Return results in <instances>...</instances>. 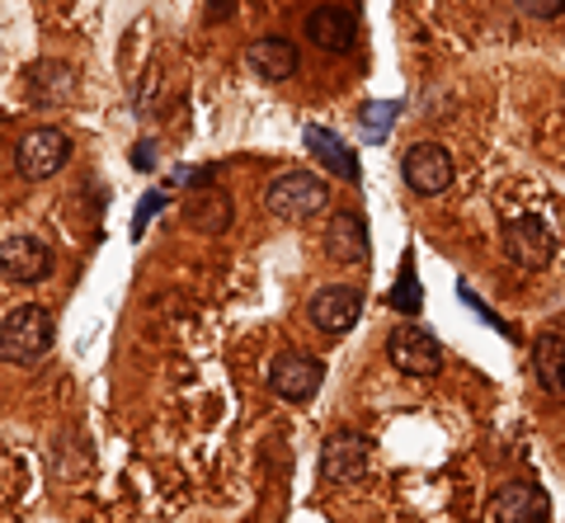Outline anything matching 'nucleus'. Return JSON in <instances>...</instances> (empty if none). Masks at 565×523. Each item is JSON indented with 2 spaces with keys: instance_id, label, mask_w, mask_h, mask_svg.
Segmentation results:
<instances>
[{
  "instance_id": "393cba45",
  "label": "nucleus",
  "mask_w": 565,
  "mask_h": 523,
  "mask_svg": "<svg viewBox=\"0 0 565 523\" xmlns=\"http://www.w3.org/2000/svg\"><path fill=\"white\" fill-rule=\"evenodd\" d=\"M132 170H156V142H137L132 147Z\"/></svg>"
},
{
  "instance_id": "5701e85b",
  "label": "nucleus",
  "mask_w": 565,
  "mask_h": 523,
  "mask_svg": "<svg viewBox=\"0 0 565 523\" xmlns=\"http://www.w3.org/2000/svg\"><path fill=\"white\" fill-rule=\"evenodd\" d=\"M457 298H462V302H467V307H471V311H476V317H481L486 325H494V330H504V335H509V321H504V317H494V311H490L481 298H476V292H471L467 284H457Z\"/></svg>"
},
{
  "instance_id": "f257e3e1",
  "label": "nucleus",
  "mask_w": 565,
  "mask_h": 523,
  "mask_svg": "<svg viewBox=\"0 0 565 523\" xmlns=\"http://www.w3.org/2000/svg\"><path fill=\"white\" fill-rule=\"evenodd\" d=\"M330 207V184L316 170H282L264 184V213L274 222H311Z\"/></svg>"
},
{
  "instance_id": "f03ea898",
  "label": "nucleus",
  "mask_w": 565,
  "mask_h": 523,
  "mask_svg": "<svg viewBox=\"0 0 565 523\" xmlns=\"http://www.w3.org/2000/svg\"><path fill=\"white\" fill-rule=\"evenodd\" d=\"M52 340H57V321H52V311L39 307V302L14 307L10 317L0 321V359H6V363H20V369L47 359Z\"/></svg>"
},
{
  "instance_id": "b1692460",
  "label": "nucleus",
  "mask_w": 565,
  "mask_h": 523,
  "mask_svg": "<svg viewBox=\"0 0 565 523\" xmlns=\"http://www.w3.org/2000/svg\"><path fill=\"white\" fill-rule=\"evenodd\" d=\"M236 14V0H207V24H226Z\"/></svg>"
},
{
  "instance_id": "0eeeda50",
  "label": "nucleus",
  "mask_w": 565,
  "mask_h": 523,
  "mask_svg": "<svg viewBox=\"0 0 565 523\" xmlns=\"http://www.w3.org/2000/svg\"><path fill=\"white\" fill-rule=\"evenodd\" d=\"M373 439L367 434H330L321 444V481L330 485H359L367 477V467H373Z\"/></svg>"
},
{
  "instance_id": "f8f14e48",
  "label": "nucleus",
  "mask_w": 565,
  "mask_h": 523,
  "mask_svg": "<svg viewBox=\"0 0 565 523\" xmlns=\"http://www.w3.org/2000/svg\"><path fill=\"white\" fill-rule=\"evenodd\" d=\"M490 519L494 523H546L552 519V500H546L537 481L519 477V481H504L490 495Z\"/></svg>"
},
{
  "instance_id": "2eb2a0df",
  "label": "nucleus",
  "mask_w": 565,
  "mask_h": 523,
  "mask_svg": "<svg viewBox=\"0 0 565 523\" xmlns=\"http://www.w3.org/2000/svg\"><path fill=\"white\" fill-rule=\"evenodd\" d=\"M326 255L334 259V265H367L373 246H367L363 213H334L326 222Z\"/></svg>"
},
{
  "instance_id": "423d86ee",
  "label": "nucleus",
  "mask_w": 565,
  "mask_h": 523,
  "mask_svg": "<svg viewBox=\"0 0 565 523\" xmlns=\"http://www.w3.org/2000/svg\"><path fill=\"white\" fill-rule=\"evenodd\" d=\"M359 317H363V288L353 284H326L307 298V321L321 335H349Z\"/></svg>"
},
{
  "instance_id": "9b49d317",
  "label": "nucleus",
  "mask_w": 565,
  "mask_h": 523,
  "mask_svg": "<svg viewBox=\"0 0 565 523\" xmlns=\"http://www.w3.org/2000/svg\"><path fill=\"white\" fill-rule=\"evenodd\" d=\"M302 39L316 52L344 57V52H353V43H359V20H353L344 6H316V10H307V20H302Z\"/></svg>"
},
{
  "instance_id": "6ab92c4d",
  "label": "nucleus",
  "mask_w": 565,
  "mask_h": 523,
  "mask_svg": "<svg viewBox=\"0 0 565 523\" xmlns=\"http://www.w3.org/2000/svg\"><path fill=\"white\" fill-rule=\"evenodd\" d=\"M386 302H392V311H401V317H419V307H424V288H419V269H415V250H405L401 259V274H396V284L392 292H386Z\"/></svg>"
},
{
  "instance_id": "a211bd4d",
  "label": "nucleus",
  "mask_w": 565,
  "mask_h": 523,
  "mask_svg": "<svg viewBox=\"0 0 565 523\" xmlns=\"http://www.w3.org/2000/svg\"><path fill=\"white\" fill-rule=\"evenodd\" d=\"M533 377L542 382V392L565 396V335H556V330L533 340Z\"/></svg>"
},
{
  "instance_id": "4be33fe9",
  "label": "nucleus",
  "mask_w": 565,
  "mask_h": 523,
  "mask_svg": "<svg viewBox=\"0 0 565 523\" xmlns=\"http://www.w3.org/2000/svg\"><path fill=\"white\" fill-rule=\"evenodd\" d=\"M514 10L523 14V20H561L565 14V0H514Z\"/></svg>"
},
{
  "instance_id": "f3484780",
  "label": "nucleus",
  "mask_w": 565,
  "mask_h": 523,
  "mask_svg": "<svg viewBox=\"0 0 565 523\" xmlns=\"http://www.w3.org/2000/svg\"><path fill=\"white\" fill-rule=\"evenodd\" d=\"M24 85H29V99L33 104L52 109V104H66L71 95H76V72H71L66 62H33Z\"/></svg>"
},
{
  "instance_id": "9d476101",
  "label": "nucleus",
  "mask_w": 565,
  "mask_h": 523,
  "mask_svg": "<svg viewBox=\"0 0 565 523\" xmlns=\"http://www.w3.org/2000/svg\"><path fill=\"white\" fill-rule=\"evenodd\" d=\"M321 382H326V363L311 359V354H297V349H282V354L269 363V392L292 401V406L311 401L321 392Z\"/></svg>"
},
{
  "instance_id": "4468645a",
  "label": "nucleus",
  "mask_w": 565,
  "mask_h": 523,
  "mask_svg": "<svg viewBox=\"0 0 565 523\" xmlns=\"http://www.w3.org/2000/svg\"><path fill=\"white\" fill-rule=\"evenodd\" d=\"M245 66L259 76V81H292L297 66H302V52H297V43L288 39V33H259V39L245 47Z\"/></svg>"
},
{
  "instance_id": "39448f33",
  "label": "nucleus",
  "mask_w": 565,
  "mask_h": 523,
  "mask_svg": "<svg viewBox=\"0 0 565 523\" xmlns=\"http://www.w3.org/2000/svg\"><path fill=\"white\" fill-rule=\"evenodd\" d=\"M386 359H392L396 373H405V377H438V369H444V344H438L434 330L405 321L386 335Z\"/></svg>"
},
{
  "instance_id": "ddd939ff",
  "label": "nucleus",
  "mask_w": 565,
  "mask_h": 523,
  "mask_svg": "<svg viewBox=\"0 0 565 523\" xmlns=\"http://www.w3.org/2000/svg\"><path fill=\"white\" fill-rule=\"evenodd\" d=\"M184 226H193L199 236H226L236 226V203L226 189L217 184H203V189H189V199H184Z\"/></svg>"
},
{
  "instance_id": "412c9836",
  "label": "nucleus",
  "mask_w": 565,
  "mask_h": 523,
  "mask_svg": "<svg viewBox=\"0 0 565 523\" xmlns=\"http://www.w3.org/2000/svg\"><path fill=\"white\" fill-rule=\"evenodd\" d=\"M166 203H170V199H166V189H147V194H141L137 213H132V226H128V232H132V241H141V236H147V222H151L156 213H161Z\"/></svg>"
},
{
  "instance_id": "20e7f679",
  "label": "nucleus",
  "mask_w": 565,
  "mask_h": 523,
  "mask_svg": "<svg viewBox=\"0 0 565 523\" xmlns=\"http://www.w3.org/2000/svg\"><path fill=\"white\" fill-rule=\"evenodd\" d=\"M66 161H71V137L62 128H29L20 147H14V170L29 184L52 180L57 170H66Z\"/></svg>"
},
{
  "instance_id": "6e6552de",
  "label": "nucleus",
  "mask_w": 565,
  "mask_h": 523,
  "mask_svg": "<svg viewBox=\"0 0 565 523\" xmlns=\"http://www.w3.org/2000/svg\"><path fill=\"white\" fill-rule=\"evenodd\" d=\"M52 250L43 246L39 236H29V232H10V236H0V278H10V284H47L52 278Z\"/></svg>"
},
{
  "instance_id": "1a4fd4ad",
  "label": "nucleus",
  "mask_w": 565,
  "mask_h": 523,
  "mask_svg": "<svg viewBox=\"0 0 565 523\" xmlns=\"http://www.w3.org/2000/svg\"><path fill=\"white\" fill-rule=\"evenodd\" d=\"M504 255L514 259L519 269L527 274H537L552 265V255H556V236H552V222L537 217V213H527V217H514L504 226Z\"/></svg>"
},
{
  "instance_id": "7ed1b4c3",
  "label": "nucleus",
  "mask_w": 565,
  "mask_h": 523,
  "mask_svg": "<svg viewBox=\"0 0 565 523\" xmlns=\"http://www.w3.org/2000/svg\"><path fill=\"white\" fill-rule=\"evenodd\" d=\"M401 180L411 194L419 199H438L448 194L452 180H457V166H452V151L444 142H415L411 151L401 156Z\"/></svg>"
},
{
  "instance_id": "dca6fc26",
  "label": "nucleus",
  "mask_w": 565,
  "mask_h": 523,
  "mask_svg": "<svg viewBox=\"0 0 565 523\" xmlns=\"http://www.w3.org/2000/svg\"><path fill=\"white\" fill-rule=\"evenodd\" d=\"M302 142H307V151L321 161V170H330L334 180H344V184H359L363 180V170H359V156H353L340 137H334L330 128H321V124H311L307 132H302Z\"/></svg>"
},
{
  "instance_id": "aec40b11",
  "label": "nucleus",
  "mask_w": 565,
  "mask_h": 523,
  "mask_svg": "<svg viewBox=\"0 0 565 523\" xmlns=\"http://www.w3.org/2000/svg\"><path fill=\"white\" fill-rule=\"evenodd\" d=\"M396 118H401V99H367L359 109L363 142H386V132L396 128Z\"/></svg>"
}]
</instances>
